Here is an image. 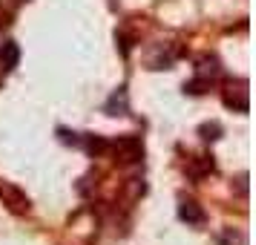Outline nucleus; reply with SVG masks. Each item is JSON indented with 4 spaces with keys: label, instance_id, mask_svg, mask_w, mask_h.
<instances>
[{
    "label": "nucleus",
    "instance_id": "0eeeda50",
    "mask_svg": "<svg viewBox=\"0 0 256 245\" xmlns=\"http://www.w3.org/2000/svg\"><path fill=\"white\" fill-rule=\"evenodd\" d=\"M127 110H130V104H127V87H118V93L110 95L104 113H106V116H127Z\"/></svg>",
    "mask_w": 256,
    "mask_h": 245
},
{
    "label": "nucleus",
    "instance_id": "1a4fd4ad",
    "mask_svg": "<svg viewBox=\"0 0 256 245\" xmlns=\"http://www.w3.org/2000/svg\"><path fill=\"white\" fill-rule=\"evenodd\" d=\"M81 144L86 147V153H90V156H101V153L110 150V141L101 139V136H84Z\"/></svg>",
    "mask_w": 256,
    "mask_h": 245
},
{
    "label": "nucleus",
    "instance_id": "f03ea898",
    "mask_svg": "<svg viewBox=\"0 0 256 245\" xmlns=\"http://www.w3.org/2000/svg\"><path fill=\"white\" fill-rule=\"evenodd\" d=\"M0 199H3V205L12 210V213H18V216H20V213H29V208H32V205H29V196H26L18 185H12V182H0Z\"/></svg>",
    "mask_w": 256,
    "mask_h": 245
},
{
    "label": "nucleus",
    "instance_id": "f257e3e1",
    "mask_svg": "<svg viewBox=\"0 0 256 245\" xmlns=\"http://www.w3.org/2000/svg\"><path fill=\"white\" fill-rule=\"evenodd\" d=\"M110 147H112V153H116V159L121 164H136L144 156V141L138 136H118Z\"/></svg>",
    "mask_w": 256,
    "mask_h": 245
},
{
    "label": "nucleus",
    "instance_id": "39448f33",
    "mask_svg": "<svg viewBox=\"0 0 256 245\" xmlns=\"http://www.w3.org/2000/svg\"><path fill=\"white\" fill-rule=\"evenodd\" d=\"M187 176L190 179H204V176H210L213 170H216V162H213V156H193L190 162H187Z\"/></svg>",
    "mask_w": 256,
    "mask_h": 245
},
{
    "label": "nucleus",
    "instance_id": "4468645a",
    "mask_svg": "<svg viewBox=\"0 0 256 245\" xmlns=\"http://www.w3.org/2000/svg\"><path fill=\"white\" fill-rule=\"evenodd\" d=\"M58 139L64 141V144H72V147H78V144H81V136H78V133H70L66 127L58 130Z\"/></svg>",
    "mask_w": 256,
    "mask_h": 245
},
{
    "label": "nucleus",
    "instance_id": "6e6552de",
    "mask_svg": "<svg viewBox=\"0 0 256 245\" xmlns=\"http://www.w3.org/2000/svg\"><path fill=\"white\" fill-rule=\"evenodd\" d=\"M219 58L216 55H204V58H198V67H196V75L198 78H208V81H213V78H219Z\"/></svg>",
    "mask_w": 256,
    "mask_h": 245
},
{
    "label": "nucleus",
    "instance_id": "7ed1b4c3",
    "mask_svg": "<svg viewBox=\"0 0 256 245\" xmlns=\"http://www.w3.org/2000/svg\"><path fill=\"white\" fill-rule=\"evenodd\" d=\"M224 104L236 110V113H248V81H230L228 84V90H224Z\"/></svg>",
    "mask_w": 256,
    "mask_h": 245
},
{
    "label": "nucleus",
    "instance_id": "f8f14e48",
    "mask_svg": "<svg viewBox=\"0 0 256 245\" xmlns=\"http://www.w3.org/2000/svg\"><path fill=\"white\" fill-rule=\"evenodd\" d=\"M219 242L222 245H244V236L239 231H233V228H224L219 236Z\"/></svg>",
    "mask_w": 256,
    "mask_h": 245
},
{
    "label": "nucleus",
    "instance_id": "dca6fc26",
    "mask_svg": "<svg viewBox=\"0 0 256 245\" xmlns=\"http://www.w3.org/2000/svg\"><path fill=\"white\" fill-rule=\"evenodd\" d=\"M239 193H242V196L248 193V176H242V179H239Z\"/></svg>",
    "mask_w": 256,
    "mask_h": 245
},
{
    "label": "nucleus",
    "instance_id": "9b49d317",
    "mask_svg": "<svg viewBox=\"0 0 256 245\" xmlns=\"http://www.w3.org/2000/svg\"><path fill=\"white\" fill-rule=\"evenodd\" d=\"M198 136L204 141H216L222 136V124H216V121H210V124H202L198 127Z\"/></svg>",
    "mask_w": 256,
    "mask_h": 245
},
{
    "label": "nucleus",
    "instance_id": "423d86ee",
    "mask_svg": "<svg viewBox=\"0 0 256 245\" xmlns=\"http://www.w3.org/2000/svg\"><path fill=\"white\" fill-rule=\"evenodd\" d=\"M18 64H20V47H18L14 41H6V44L0 47V70L12 72Z\"/></svg>",
    "mask_w": 256,
    "mask_h": 245
},
{
    "label": "nucleus",
    "instance_id": "20e7f679",
    "mask_svg": "<svg viewBox=\"0 0 256 245\" xmlns=\"http://www.w3.org/2000/svg\"><path fill=\"white\" fill-rule=\"evenodd\" d=\"M178 219L187 222V225H204L208 213H204V208L198 205L196 199H182L178 202Z\"/></svg>",
    "mask_w": 256,
    "mask_h": 245
},
{
    "label": "nucleus",
    "instance_id": "ddd939ff",
    "mask_svg": "<svg viewBox=\"0 0 256 245\" xmlns=\"http://www.w3.org/2000/svg\"><path fill=\"white\" fill-rule=\"evenodd\" d=\"M144 190H147V187H144L141 179H130V182H127V199H130V202H136L138 196H144Z\"/></svg>",
    "mask_w": 256,
    "mask_h": 245
},
{
    "label": "nucleus",
    "instance_id": "2eb2a0df",
    "mask_svg": "<svg viewBox=\"0 0 256 245\" xmlns=\"http://www.w3.org/2000/svg\"><path fill=\"white\" fill-rule=\"evenodd\" d=\"M118 44H121V52H124V55H130V49H132V38L124 35V32H118Z\"/></svg>",
    "mask_w": 256,
    "mask_h": 245
},
{
    "label": "nucleus",
    "instance_id": "9d476101",
    "mask_svg": "<svg viewBox=\"0 0 256 245\" xmlns=\"http://www.w3.org/2000/svg\"><path fill=\"white\" fill-rule=\"evenodd\" d=\"M210 84H213V81H208V78H198V75H196L190 84H184V93H190V95H204V93L210 90Z\"/></svg>",
    "mask_w": 256,
    "mask_h": 245
}]
</instances>
